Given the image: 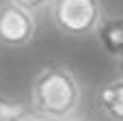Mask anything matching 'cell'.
Listing matches in <instances>:
<instances>
[{
	"mask_svg": "<svg viewBox=\"0 0 123 121\" xmlns=\"http://www.w3.org/2000/svg\"><path fill=\"white\" fill-rule=\"evenodd\" d=\"M99 48L115 61L123 56V17H104L95 30Z\"/></svg>",
	"mask_w": 123,
	"mask_h": 121,
	"instance_id": "5",
	"label": "cell"
},
{
	"mask_svg": "<svg viewBox=\"0 0 123 121\" xmlns=\"http://www.w3.org/2000/svg\"><path fill=\"white\" fill-rule=\"evenodd\" d=\"M67 121H89V119H84V117H71V119H67Z\"/></svg>",
	"mask_w": 123,
	"mask_h": 121,
	"instance_id": "10",
	"label": "cell"
},
{
	"mask_svg": "<svg viewBox=\"0 0 123 121\" xmlns=\"http://www.w3.org/2000/svg\"><path fill=\"white\" fill-rule=\"evenodd\" d=\"M50 19L67 37H91L106 17L102 0H52L48 6Z\"/></svg>",
	"mask_w": 123,
	"mask_h": 121,
	"instance_id": "2",
	"label": "cell"
},
{
	"mask_svg": "<svg viewBox=\"0 0 123 121\" xmlns=\"http://www.w3.org/2000/svg\"><path fill=\"white\" fill-rule=\"evenodd\" d=\"M26 115H28V110L22 102L0 95V121H22Z\"/></svg>",
	"mask_w": 123,
	"mask_h": 121,
	"instance_id": "6",
	"label": "cell"
},
{
	"mask_svg": "<svg viewBox=\"0 0 123 121\" xmlns=\"http://www.w3.org/2000/svg\"><path fill=\"white\" fill-rule=\"evenodd\" d=\"M37 35V15L26 9L2 0L0 2V45L2 48H24Z\"/></svg>",
	"mask_w": 123,
	"mask_h": 121,
	"instance_id": "3",
	"label": "cell"
},
{
	"mask_svg": "<svg viewBox=\"0 0 123 121\" xmlns=\"http://www.w3.org/2000/svg\"><path fill=\"white\" fill-rule=\"evenodd\" d=\"M119 71H121V78H123V56L119 58Z\"/></svg>",
	"mask_w": 123,
	"mask_h": 121,
	"instance_id": "9",
	"label": "cell"
},
{
	"mask_svg": "<svg viewBox=\"0 0 123 121\" xmlns=\"http://www.w3.org/2000/svg\"><path fill=\"white\" fill-rule=\"evenodd\" d=\"M9 2H13V4H17V6H22V9H26V11H28V13H32V15H37V13L45 11V9L50 6V2H52V0H9Z\"/></svg>",
	"mask_w": 123,
	"mask_h": 121,
	"instance_id": "7",
	"label": "cell"
},
{
	"mask_svg": "<svg viewBox=\"0 0 123 121\" xmlns=\"http://www.w3.org/2000/svg\"><path fill=\"white\" fill-rule=\"evenodd\" d=\"M32 113L43 121H67L78 117L82 84L65 63H52L37 71L30 87Z\"/></svg>",
	"mask_w": 123,
	"mask_h": 121,
	"instance_id": "1",
	"label": "cell"
},
{
	"mask_svg": "<svg viewBox=\"0 0 123 121\" xmlns=\"http://www.w3.org/2000/svg\"><path fill=\"white\" fill-rule=\"evenodd\" d=\"M22 121H43V119H41V117H37L35 113H28V115H26Z\"/></svg>",
	"mask_w": 123,
	"mask_h": 121,
	"instance_id": "8",
	"label": "cell"
},
{
	"mask_svg": "<svg viewBox=\"0 0 123 121\" xmlns=\"http://www.w3.org/2000/svg\"><path fill=\"white\" fill-rule=\"evenodd\" d=\"M97 108L110 121H123V78L108 80L95 95Z\"/></svg>",
	"mask_w": 123,
	"mask_h": 121,
	"instance_id": "4",
	"label": "cell"
}]
</instances>
